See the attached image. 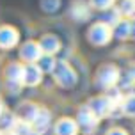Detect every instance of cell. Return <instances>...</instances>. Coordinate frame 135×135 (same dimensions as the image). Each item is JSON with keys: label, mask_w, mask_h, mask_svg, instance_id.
Returning <instances> with one entry per match:
<instances>
[{"label": "cell", "mask_w": 135, "mask_h": 135, "mask_svg": "<svg viewBox=\"0 0 135 135\" xmlns=\"http://www.w3.org/2000/svg\"><path fill=\"white\" fill-rule=\"evenodd\" d=\"M110 39V28L107 23H96L89 32V41L94 45H105Z\"/></svg>", "instance_id": "cell-3"}, {"label": "cell", "mask_w": 135, "mask_h": 135, "mask_svg": "<svg viewBox=\"0 0 135 135\" xmlns=\"http://www.w3.org/2000/svg\"><path fill=\"white\" fill-rule=\"evenodd\" d=\"M41 46L37 45V43H25L23 46H21V52H20V55H21V59H25V61H28V62H34V61H39V57H41Z\"/></svg>", "instance_id": "cell-5"}, {"label": "cell", "mask_w": 135, "mask_h": 135, "mask_svg": "<svg viewBox=\"0 0 135 135\" xmlns=\"http://www.w3.org/2000/svg\"><path fill=\"white\" fill-rule=\"evenodd\" d=\"M93 4L100 9H105V7H110L112 6V0H93Z\"/></svg>", "instance_id": "cell-14"}, {"label": "cell", "mask_w": 135, "mask_h": 135, "mask_svg": "<svg viewBox=\"0 0 135 135\" xmlns=\"http://www.w3.org/2000/svg\"><path fill=\"white\" fill-rule=\"evenodd\" d=\"M96 121H98V117L96 114L87 107H82L80 112H78V126H80L85 133H91V132H94V126H96Z\"/></svg>", "instance_id": "cell-2"}, {"label": "cell", "mask_w": 135, "mask_h": 135, "mask_svg": "<svg viewBox=\"0 0 135 135\" xmlns=\"http://www.w3.org/2000/svg\"><path fill=\"white\" fill-rule=\"evenodd\" d=\"M41 75H43V71L39 69V66L30 64V66H27L25 69H23V84H27V85H36V84H39Z\"/></svg>", "instance_id": "cell-7"}, {"label": "cell", "mask_w": 135, "mask_h": 135, "mask_svg": "<svg viewBox=\"0 0 135 135\" xmlns=\"http://www.w3.org/2000/svg\"><path fill=\"white\" fill-rule=\"evenodd\" d=\"M123 112L126 115H135V96H130L123 101Z\"/></svg>", "instance_id": "cell-12"}, {"label": "cell", "mask_w": 135, "mask_h": 135, "mask_svg": "<svg viewBox=\"0 0 135 135\" xmlns=\"http://www.w3.org/2000/svg\"><path fill=\"white\" fill-rule=\"evenodd\" d=\"M39 46H41V50H45L46 54H54V52L59 50V41H57L55 36H45Z\"/></svg>", "instance_id": "cell-11"}, {"label": "cell", "mask_w": 135, "mask_h": 135, "mask_svg": "<svg viewBox=\"0 0 135 135\" xmlns=\"http://www.w3.org/2000/svg\"><path fill=\"white\" fill-rule=\"evenodd\" d=\"M54 76H55V80L59 82L62 87H71L75 82H76V75H75V71L71 69V66H69L68 62H64V61L55 64Z\"/></svg>", "instance_id": "cell-1"}, {"label": "cell", "mask_w": 135, "mask_h": 135, "mask_svg": "<svg viewBox=\"0 0 135 135\" xmlns=\"http://www.w3.org/2000/svg\"><path fill=\"white\" fill-rule=\"evenodd\" d=\"M39 61H41V66H39L41 71H52V73H54L55 61L52 59V55H46V57H43V59H39Z\"/></svg>", "instance_id": "cell-13"}, {"label": "cell", "mask_w": 135, "mask_h": 135, "mask_svg": "<svg viewBox=\"0 0 135 135\" xmlns=\"http://www.w3.org/2000/svg\"><path fill=\"white\" fill-rule=\"evenodd\" d=\"M11 133L13 135H39L30 124H27V123H23V121L14 123V126L11 128Z\"/></svg>", "instance_id": "cell-9"}, {"label": "cell", "mask_w": 135, "mask_h": 135, "mask_svg": "<svg viewBox=\"0 0 135 135\" xmlns=\"http://www.w3.org/2000/svg\"><path fill=\"white\" fill-rule=\"evenodd\" d=\"M119 78V73H117V68L115 66H105L103 69L100 71L98 75V82H100L101 85H105V87H112L115 82Z\"/></svg>", "instance_id": "cell-4"}, {"label": "cell", "mask_w": 135, "mask_h": 135, "mask_svg": "<svg viewBox=\"0 0 135 135\" xmlns=\"http://www.w3.org/2000/svg\"><path fill=\"white\" fill-rule=\"evenodd\" d=\"M18 41V32L11 27H2L0 28V46L2 48H11Z\"/></svg>", "instance_id": "cell-6"}, {"label": "cell", "mask_w": 135, "mask_h": 135, "mask_svg": "<svg viewBox=\"0 0 135 135\" xmlns=\"http://www.w3.org/2000/svg\"><path fill=\"white\" fill-rule=\"evenodd\" d=\"M23 69L25 68H21L20 64H9L7 68V78L11 82H18V84H23Z\"/></svg>", "instance_id": "cell-10"}, {"label": "cell", "mask_w": 135, "mask_h": 135, "mask_svg": "<svg viewBox=\"0 0 135 135\" xmlns=\"http://www.w3.org/2000/svg\"><path fill=\"white\" fill-rule=\"evenodd\" d=\"M2 110H4V107H2V103H0V115H2Z\"/></svg>", "instance_id": "cell-17"}, {"label": "cell", "mask_w": 135, "mask_h": 135, "mask_svg": "<svg viewBox=\"0 0 135 135\" xmlns=\"http://www.w3.org/2000/svg\"><path fill=\"white\" fill-rule=\"evenodd\" d=\"M130 78L135 82V66H132V69H130Z\"/></svg>", "instance_id": "cell-16"}, {"label": "cell", "mask_w": 135, "mask_h": 135, "mask_svg": "<svg viewBox=\"0 0 135 135\" xmlns=\"http://www.w3.org/2000/svg\"><path fill=\"white\" fill-rule=\"evenodd\" d=\"M76 123L71 121V119H61L55 126V133L57 135H76Z\"/></svg>", "instance_id": "cell-8"}, {"label": "cell", "mask_w": 135, "mask_h": 135, "mask_svg": "<svg viewBox=\"0 0 135 135\" xmlns=\"http://www.w3.org/2000/svg\"><path fill=\"white\" fill-rule=\"evenodd\" d=\"M108 135H126V132H123L121 128H114L108 132Z\"/></svg>", "instance_id": "cell-15"}]
</instances>
